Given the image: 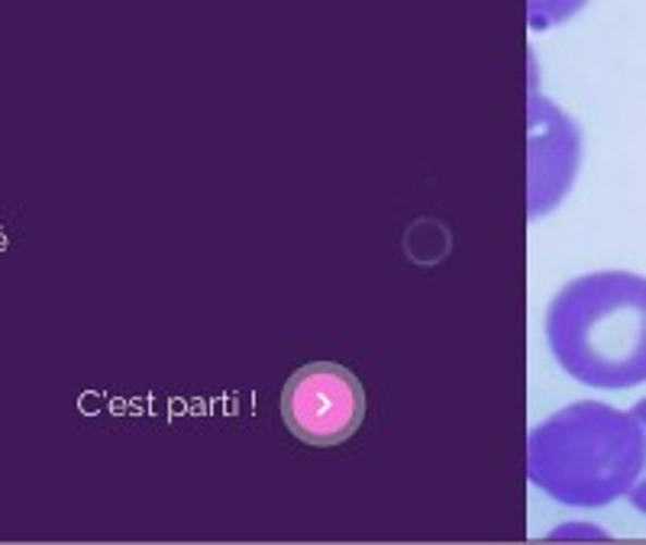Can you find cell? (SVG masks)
<instances>
[{
	"mask_svg": "<svg viewBox=\"0 0 646 545\" xmlns=\"http://www.w3.org/2000/svg\"><path fill=\"white\" fill-rule=\"evenodd\" d=\"M547 346L578 384L627 391L646 384V277L588 272L572 277L547 307Z\"/></svg>",
	"mask_w": 646,
	"mask_h": 545,
	"instance_id": "cell-2",
	"label": "cell"
},
{
	"mask_svg": "<svg viewBox=\"0 0 646 545\" xmlns=\"http://www.w3.org/2000/svg\"><path fill=\"white\" fill-rule=\"evenodd\" d=\"M531 159H527V216L544 220L562 203L582 162V133L553 100L531 91Z\"/></svg>",
	"mask_w": 646,
	"mask_h": 545,
	"instance_id": "cell-4",
	"label": "cell"
},
{
	"mask_svg": "<svg viewBox=\"0 0 646 545\" xmlns=\"http://www.w3.org/2000/svg\"><path fill=\"white\" fill-rule=\"evenodd\" d=\"M644 468V423L601 400H575L527 433V478L562 507H608Z\"/></svg>",
	"mask_w": 646,
	"mask_h": 545,
	"instance_id": "cell-1",
	"label": "cell"
},
{
	"mask_svg": "<svg viewBox=\"0 0 646 545\" xmlns=\"http://www.w3.org/2000/svg\"><path fill=\"white\" fill-rule=\"evenodd\" d=\"M588 0H527V20L531 29L544 33L553 29L559 23H565L569 16H575Z\"/></svg>",
	"mask_w": 646,
	"mask_h": 545,
	"instance_id": "cell-5",
	"label": "cell"
},
{
	"mask_svg": "<svg viewBox=\"0 0 646 545\" xmlns=\"http://www.w3.org/2000/svg\"><path fill=\"white\" fill-rule=\"evenodd\" d=\"M634 417L644 423V430H646V397L644 400H637V407H634ZM627 497H631V504H634V507H637V510H641V513L646 517V468H644V474L637 478V484L627 491Z\"/></svg>",
	"mask_w": 646,
	"mask_h": 545,
	"instance_id": "cell-6",
	"label": "cell"
},
{
	"mask_svg": "<svg viewBox=\"0 0 646 545\" xmlns=\"http://www.w3.org/2000/svg\"><path fill=\"white\" fill-rule=\"evenodd\" d=\"M281 417L291 436L307 446H340L363 426L366 391L363 381L337 362L297 368L281 391Z\"/></svg>",
	"mask_w": 646,
	"mask_h": 545,
	"instance_id": "cell-3",
	"label": "cell"
}]
</instances>
